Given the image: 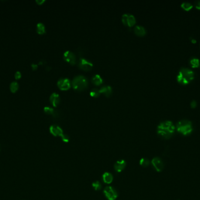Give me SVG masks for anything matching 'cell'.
Wrapping results in <instances>:
<instances>
[{
    "instance_id": "6da1fadb",
    "label": "cell",
    "mask_w": 200,
    "mask_h": 200,
    "mask_svg": "<svg viewBox=\"0 0 200 200\" xmlns=\"http://www.w3.org/2000/svg\"><path fill=\"white\" fill-rule=\"evenodd\" d=\"M175 130V126L172 121L166 120L158 125L157 132L158 135L162 138L169 139L174 134Z\"/></svg>"
},
{
    "instance_id": "7a4b0ae2",
    "label": "cell",
    "mask_w": 200,
    "mask_h": 200,
    "mask_svg": "<svg viewBox=\"0 0 200 200\" xmlns=\"http://www.w3.org/2000/svg\"><path fill=\"white\" fill-rule=\"evenodd\" d=\"M194 78V72L190 68H181L177 76V81L181 84H188Z\"/></svg>"
},
{
    "instance_id": "3957f363",
    "label": "cell",
    "mask_w": 200,
    "mask_h": 200,
    "mask_svg": "<svg viewBox=\"0 0 200 200\" xmlns=\"http://www.w3.org/2000/svg\"><path fill=\"white\" fill-rule=\"evenodd\" d=\"M176 128L180 133L184 136L190 134L193 130L191 122L187 119H182L178 122L176 126Z\"/></svg>"
},
{
    "instance_id": "277c9868",
    "label": "cell",
    "mask_w": 200,
    "mask_h": 200,
    "mask_svg": "<svg viewBox=\"0 0 200 200\" xmlns=\"http://www.w3.org/2000/svg\"><path fill=\"white\" fill-rule=\"evenodd\" d=\"M72 85L74 89L78 91H81L88 87V79L83 75H77L73 78Z\"/></svg>"
},
{
    "instance_id": "5b68a950",
    "label": "cell",
    "mask_w": 200,
    "mask_h": 200,
    "mask_svg": "<svg viewBox=\"0 0 200 200\" xmlns=\"http://www.w3.org/2000/svg\"><path fill=\"white\" fill-rule=\"evenodd\" d=\"M104 194L108 200H115L118 196L117 190L111 186L106 187L104 190Z\"/></svg>"
},
{
    "instance_id": "8992f818",
    "label": "cell",
    "mask_w": 200,
    "mask_h": 200,
    "mask_svg": "<svg viewBox=\"0 0 200 200\" xmlns=\"http://www.w3.org/2000/svg\"><path fill=\"white\" fill-rule=\"evenodd\" d=\"M122 21L124 25L128 26H132L135 25L136 21L134 15L130 14H124L122 16Z\"/></svg>"
},
{
    "instance_id": "52a82bcc",
    "label": "cell",
    "mask_w": 200,
    "mask_h": 200,
    "mask_svg": "<svg viewBox=\"0 0 200 200\" xmlns=\"http://www.w3.org/2000/svg\"><path fill=\"white\" fill-rule=\"evenodd\" d=\"M58 88L62 91H66L70 88L71 82L69 79L66 77H62L59 79L57 83Z\"/></svg>"
},
{
    "instance_id": "ba28073f",
    "label": "cell",
    "mask_w": 200,
    "mask_h": 200,
    "mask_svg": "<svg viewBox=\"0 0 200 200\" xmlns=\"http://www.w3.org/2000/svg\"><path fill=\"white\" fill-rule=\"evenodd\" d=\"M78 66L82 70L90 71L93 68V64L85 58H80L79 60Z\"/></svg>"
},
{
    "instance_id": "9c48e42d",
    "label": "cell",
    "mask_w": 200,
    "mask_h": 200,
    "mask_svg": "<svg viewBox=\"0 0 200 200\" xmlns=\"http://www.w3.org/2000/svg\"><path fill=\"white\" fill-rule=\"evenodd\" d=\"M63 59L66 62L72 65H75L77 62V58L75 54L70 50H66L64 52Z\"/></svg>"
},
{
    "instance_id": "30bf717a",
    "label": "cell",
    "mask_w": 200,
    "mask_h": 200,
    "mask_svg": "<svg viewBox=\"0 0 200 200\" xmlns=\"http://www.w3.org/2000/svg\"><path fill=\"white\" fill-rule=\"evenodd\" d=\"M151 164L157 172H161L164 169L163 162L159 157L153 158L151 160Z\"/></svg>"
},
{
    "instance_id": "8fae6325",
    "label": "cell",
    "mask_w": 200,
    "mask_h": 200,
    "mask_svg": "<svg viewBox=\"0 0 200 200\" xmlns=\"http://www.w3.org/2000/svg\"><path fill=\"white\" fill-rule=\"evenodd\" d=\"M49 131H50V133L53 136H56V137L59 136L62 138L63 136V135L64 134L62 128L60 126L56 125L50 126Z\"/></svg>"
},
{
    "instance_id": "7c38bea8",
    "label": "cell",
    "mask_w": 200,
    "mask_h": 200,
    "mask_svg": "<svg viewBox=\"0 0 200 200\" xmlns=\"http://www.w3.org/2000/svg\"><path fill=\"white\" fill-rule=\"evenodd\" d=\"M126 165V161L124 160L117 161L114 164V169L117 172L121 173L125 169Z\"/></svg>"
},
{
    "instance_id": "4fadbf2b",
    "label": "cell",
    "mask_w": 200,
    "mask_h": 200,
    "mask_svg": "<svg viewBox=\"0 0 200 200\" xmlns=\"http://www.w3.org/2000/svg\"><path fill=\"white\" fill-rule=\"evenodd\" d=\"M49 99H50V103H51V104L54 107L57 106L60 102V97L59 95L55 92L53 93L50 95Z\"/></svg>"
},
{
    "instance_id": "5bb4252c",
    "label": "cell",
    "mask_w": 200,
    "mask_h": 200,
    "mask_svg": "<svg viewBox=\"0 0 200 200\" xmlns=\"http://www.w3.org/2000/svg\"><path fill=\"white\" fill-rule=\"evenodd\" d=\"M134 32L138 36H143L146 34V31L144 26L142 25H136L134 28Z\"/></svg>"
},
{
    "instance_id": "9a60e30c",
    "label": "cell",
    "mask_w": 200,
    "mask_h": 200,
    "mask_svg": "<svg viewBox=\"0 0 200 200\" xmlns=\"http://www.w3.org/2000/svg\"><path fill=\"white\" fill-rule=\"evenodd\" d=\"M100 91L101 93H104L107 97H109L112 93V88L110 86L105 85L100 88Z\"/></svg>"
},
{
    "instance_id": "2e32d148",
    "label": "cell",
    "mask_w": 200,
    "mask_h": 200,
    "mask_svg": "<svg viewBox=\"0 0 200 200\" xmlns=\"http://www.w3.org/2000/svg\"><path fill=\"white\" fill-rule=\"evenodd\" d=\"M113 179H114L113 175H112V174H111L110 173L106 172L102 175V180L105 184H111L112 182Z\"/></svg>"
},
{
    "instance_id": "e0dca14e",
    "label": "cell",
    "mask_w": 200,
    "mask_h": 200,
    "mask_svg": "<svg viewBox=\"0 0 200 200\" xmlns=\"http://www.w3.org/2000/svg\"><path fill=\"white\" fill-rule=\"evenodd\" d=\"M91 81H92V83L93 84H94L95 85L99 86V85H100L102 83L103 79L100 75L96 74V75L93 76V77L91 78Z\"/></svg>"
},
{
    "instance_id": "ac0fdd59",
    "label": "cell",
    "mask_w": 200,
    "mask_h": 200,
    "mask_svg": "<svg viewBox=\"0 0 200 200\" xmlns=\"http://www.w3.org/2000/svg\"><path fill=\"white\" fill-rule=\"evenodd\" d=\"M36 31L37 33L41 35L45 34L46 32L45 25L42 23H39L36 25Z\"/></svg>"
},
{
    "instance_id": "d6986e66",
    "label": "cell",
    "mask_w": 200,
    "mask_h": 200,
    "mask_svg": "<svg viewBox=\"0 0 200 200\" xmlns=\"http://www.w3.org/2000/svg\"><path fill=\"white\" fill-rule=\"evenodd\" d=\"M190 64L193 68H197L200 66V60L196 57H192L190 60Z\"/></svg>"
},
{
    "instance_id": "ffe728a7",
    "label": "cell",
    "mask_w": 200,
    "mask_h": 200,
    "mask_svg": "<svg viewBox=\"0 0 200 200\" xmlns=\"http://www.w3.org/2000/svg\"><path fill=\"white\" fill-rule=\"evenodd\" d=\"M9 89H10V91L12 93H15L16 92H17V91L19 89L18 83L17 82H15V81L11 82V83L10 84V86H9Z\"/></svg>"
},
{
    "instance_id": "44dd1931",
    "label": "cell",
    "mask_w": 200,
    "mask_h": 200,
    "mask_svg": "<svg viewBox=\"0 0 200 200\" xmlns=\"http://www.w3.org/2000/svg\"><path fill=\"white\" fill-rule=\"evenodd\" d=\"M193 5L191 3L189 2H187V1H185V2H183L182 4H181V7L186 10V11H189L192 8H193Z\"/></svg>"
},
{
    "instance_id": "7402d4cb",
    "label": "cell",
    "mask_w": 200,
    "mask_h": 200,
    "mask_svg": "<svg viewBox=\"0 0 200 200\" xmlns=\"http://www.w3.org/2000/svg\"><path fill=\"white\" fill-rule=\"evenodd\" d=\"M44 112L46 113V114H48V115H53L54 116H56V112L53 109L51 108V107H49V106H46L44 107Z\"/></svg>"
},
{
    "instance_id": "603a6c76",
    "label": "cell",
    "mask_w": 200,
    "mask_h": 200,
    "mask_svg": "<svg viewBox=\"0 0 200 200\" xmlns=\"http://www.w3.org/2000/svg\"><path fill=\"white\" fill-rule=\"evenodd\" d=\"M140 165L143 167H147L150 164V161L146 158H142L139 161Z\"/></svg>"
},
{
    "instance_id": "cb8c5ba5",
    "label": "cell",
    "mask_w": 200,
    "mask_h": 200,
    "mask_svg": "<svg viewBox=\"0 0 200 200\" xmlns=\"http://www.w3.org/2000/svg\"><path fill=\"white\" fill-rule=\"evenodd\" d=\"M100 89H97V88H93L91 91H90V95L93 97L94 98H97L100 96Z\"/></svg>"
},
{
    "instance_id": "d4e9b609",
    "label": "cell",
    "mask_w": 200,
    "mask_h": 200,
    "mask_svg": "<svg viewBox=\"0 0 200 200\" xmlns=\"http://www.w3.org/2000/svg\"><path fill=\"white\" fill-rule=\"evenodd\" d=\"M92 186L94 188V189L96 191H99V190H100L102 188V185H101V184L100 182L99 181H94L93 182L92 184Z\"/></svg>"
},
{
    "instance_id": "484cf974",
    "label": "cell",
    "mask_w": 200,
    "mask_h": 200,
    "mask_svg": "<svg viewBox=\"0 0 200 200\" xmlns=\"http://www.w3.org/2000/svg\"><path fill=\"white\" fill-rule=\"evenodd\" d=\"M69 136H68V135H67V134H64L63 135V136L62 137V140L64 142H65V143H68L69 142Z\"/></svg>"
},
{
    "instance_id": "4316f807",
    "label": "cell",
    "mask_w": 200,
    "mask_h": 200,
    "mask_svg": "<svg viewBox=\"0 0 200 200\" xmlns=\"http://www.w3.org/2000/svg\"><path fill=\"white\" fill-rule=\"evenodd\" d=\"M22 76V75H21V73L20 72V71H17L15 74V75H14V77H15V79H17V80H18L20 79H21Z\"/></svg>"
},
{
    "instance_id": "83f0119b",
    "label": "cell",
    "mask_w": 200,
    "mask_h": 200,
    "mask_svg": "<svg viewBox=\"0 0 200 200\" xmlns=\"http://www.w3.org/2000/svg\"><path fill=\"white\" fill-rule=\"evenodd\" d=\"M190 105H191V107H193V108H194L197 106V101H196L195 100H193L191 101V103H190Z\"/></svg>"
},
{
    "instance_id": "f1b7e54d",
    "label": "cell",
    "mask_w": 200,
    "mask_h": 200,
    "mask_svg": "<svg viewBox=\"0 0 200 200\" xmlns=\"http://www.w3.org/2000/svg\"><path fill=\"white\" fill-rule=\"evenodd\" d=\"M194 5H195V7L199 9H200V0H199V1H196L194 3Z\"/></svg>"
},
{
    "instance_id": "f546056e",
    "label": "cell",
    "mask_w": 200,
    "mask_h": 200,
    "mask_svg": "<svg viewBox=\"0 0 200 200\" xmlns=\"http://www.w3.org/2000/svg\"><path fill=\"white\" fill-rule=\"evenodd\" d=\"M31 67H32V69H33V71H35V70H36V69L38 68V65L35 64H32L31 65Z\"/></svg>"
},
{
    "instance_id": "4dcf8cb0",
    "label": "cell",
    "mask_w": 200,
    "mask_h": 200,
    "mask_svg": "<svg viewBox=\"0 0 200 200\" xmlns=\"http://www.w3.org/2000/svg\"><path fill=\"white\" fill-rule=\"evenodd\" d=\"M45 2V0H36V2L39 5H42Z\"/></svg>"
},
{
    "instance_id": "1f68e13d",
    "label": "cell",
    "mask_w": 200,
    "mask_h": 200,
    "mask_svg": "<svg viewBox=\"0 0 200 200\" xmlns=\"http://www.w3.org/2000/svg\"><path fill=\"white\" fill-rule=\"evenodd\" d=\"M191 41H192V42H193V43H195V42H197L196 39H194V38H192V39H191Z\"/></svg>"
}]
</instances>
